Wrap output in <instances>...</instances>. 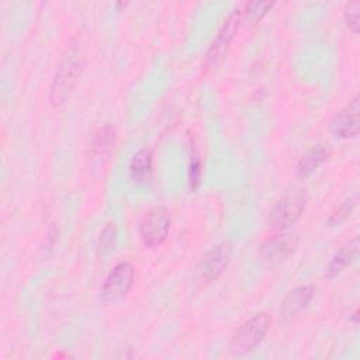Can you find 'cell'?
Here are the masks:
<instances>
[{"label":"cell","instance_id":"6da1fadb","mask_svg":"<svg viewBox=\"0 0 360 360\" xmlns=\"http://www.w3.org/2000/svg\"><path fill=\"white\" fill-rule=\"evenodd\" d=\"M83 68L82 56L76 52L68 53L56 68L53 75L51 89H49V101L53 107H60L69 97L73 90L80 72Z\"/></svg>","mask_w":360,"mask_h":360},{"label":"cell","instance_id":"7a4b0ae2","mask_svg":"<svg viewBox=\"0 0 360 360\" xmlns=\"http://www.w3.org/2000/svg\"><path fill=\"white\" fill-rule=\"evenodd\" d=\"M307 205V193L304 188L288 191L270 211L269 226L274 231H283L294 225L302 215Z\"/></svg>","mask_w":360,"mask_h":360},{"label":"cell","instance_id":"3957f363","mask_svg":"<svg viewBox=\"0 0 360 360\" xmlns=\"http://www.w3.org/2000/svg\"><path fill=\"white\" fill-rule=\"evenodd\" d=\"M271 323V318L266 312H260L243 322L232 335L229 346L236 354L253 350L266 336Z\"/></svg>","mask_w":360,"mask_h":360},{"label":"cell","instance_id":"277c9868","mask_svg":"<svg viewBox=\"0 0 360 360\" xmlns=\"http://www.w3.org/2000/svg\"><path fill=\"white\" fill-rule=\"evenodd\" d=\"M242 21V10L238 7L235 10L231 11V14L226 17V20L222 22L215 39L212 41L207 55H205V60H204V68L202 70L211 72L214 69H217L221 62L224 60L231 42L239 28V24Z\"/></svg>","mask_w":360,"mask_h":360},{"label":"cell","instance_id":"5b68a950","mask_svg":"<svg viewBox=\"0 0 360 360\" xmlns=\"http://www.w3.org/2000/svg\"><path fill=\"white\" fill-rule=\"evenodd\" d=\"M170 212L163 205L152 207L141 219L139 235L145 246L156 248L162 245L170 231Z\"/></svg>","mask_w":360,"mask_h":360},{"label":"cell","instance_id":"8992f818","mask_svg":"<svg viewBox=\"0 0 360 360\" xmlns=\"http://www.w3.org/2000/svg\"><path fill=\"white\" fill-rule=\"evenodd\" d=\"M232 257L231 242H221L211 248L200 260L197 273L201 280L210 283L217 280L228 267Z\"/></svg>","mask_w":360,"mask_h":360},{"label":"cell","instance_id":"52a82bcc","mask_svg":"<svg viewBox=\"0 0 360 360\" xmlns=\"http://www.w3.org/2000/svg\"><path fill=\"white\" fill-rule=\"evenodd\" d=\"M135 280V269L129 262H120L107 276L103 284V298L117 301L128 294Z\"/></svg>","mask_w":360,"mask_h":360},{"label":"cell","instance_id":"ba28073f","mask_svg":"<svg viewBox=\"0 0 360 360\" xmlns=\"http://www.w3.org/2000/svg\"><path fill=\"white\" fill-rule=\"evenodd\" d=\"M315 288L312 284H305L291 290L281 302L280 319L283 323L292 322L314 298Z\"/></svg>","mask_w":360,"mask_h":360},{"label":"cell","instance_id":"9c48e42d","mask_svg":"<svg viewBox=\"0 0 360 360\" xmlns=\"http://www.w3.org/2000/svg\"><path fill=\"white\" fill-rule=\"evenodd\" d=\"M359 97L356 96L330 121L332 135L340 139L356 136L359 134Z\"/></svg>","mask_w":360,"mask_h":360},{"label":"cell","instance_id":"30bf717a","mask_svg":"<svg viewBox=\"0 0 360 360\" xmlns=\"http://www.w3.org/2000/svg\"><path fill=\"white\" fill-rule=\"evenodd\" d=\"M295 248V238L292 235H276L267 239L260 249V256L270 264H278L285 260Z\"/></svg>","mask_w":360,"mask_h":360},{"label":"cell","instance_id":"8fae6325","mask_svg":"<svg viewBox=\"0 0 360 360\" xmlns=\"http://www.w3.org/2000/svg\"><path fill=\"white\" fill-rule=\"evenodd\" d=\"M359 255V238L353 236L350 240H347L330 259V262L326 266L325 277L332 278L338 274H340L347 266H350Z\"/></svg>","mask_w":360,"mask_h":360},{"label":"cell","instance_id":"7c38bea8","mask_svg":"<svg viewBox=\"0 0 360 360\" xmlns=\"http://www.w3.org/2000/svg\"><path fill=\"white\" fill-rule=\"evenodd\" d=\"M326 158H328V149L319 143L314 145L300 158L295 169L297 176L301 179L311 176Z\"/></svg>","mask_w":360,"mask_h":360},{"label":"cell","instance_id":"4fadbf2b","mask_svg":"<svg viewBox=\"0 0 360 360\" xmlns=\"http://www.w3.org/2000/svg\"><path fill=\"white\" fill-rule=\"evenodd\" d=\"M152 173V152L148 148L139 149L131 159L129 174L135 183H145Z\"/></svg>","mask_w":360,"mask_h":360},{"label":"cell","instance_id":"5bb4252c","mask_svg":"<svg viewBox=\"0 0 360 360\" xmlns=\"http://www.w3.org/2000/svg\"><path fill=\"white\" fill-rule=\"evenodd\" d=\"M114 139H115V131L112 127L104 125L98 128L91 139V153L97 156L105 155L114 145Z\"/></svg>","mask_w":360,"mask_h":360},{"label":"cell","instance_id":"9a60e30c","mask_svg":"<svg viewBox=\"0 0 360 360\" xmlns=\"http://www.w3.org/2000/svg\"><path fill=\"white\" fill-rule=\"evenodd\" d=\"M271 6H273L271 1H250V3H248L245 11H242V14H245V22L248 25L257 24L267 14V11L271 8Z\"/></svg>","mask_w":360,"mask_h":360},{"label":"cell","instance_id":"2e32d148","mask_svg":"<svg viewBox=\"0 0 360 360\" xmlns=\"http://www.w3.org/2000/svg\"><path fill=\"white\" fill-rule=\"evenodd\" d=\"M115 238H117V228L114 222H110L105 225V228L101 231L100 238H98V250L101 252V255L107 253L115 243Z\"/></svg>","mask_w":360,"mask_h":360},{"label":"cell","instance_id":"e0dca14e","mask_svg":"<svg viewBox=\"0 0 360 360\" xmlns=\"http://www.w3.org/2000/svg\"><path fill=\"white\" fill-rule=\"evenodd\" d=\"M356 201V198H350V200H346L345 202H342L332 214H330V217L328 218V224L329 225H338V224H340L342 221H345L349 215H350V212H352V210L354 208V202Z\"/></svg>","mask_w":360,"mask_h":360},{"label":"cell","instance_id":"ac0fdd59","mask_svg":"<svg viewBox=\"0 0 360 360\" xmlns=\"http://www.w3.org/2000/svg\"><path fill=\"white\" fill-rule=\"evenodd\" d=\"M359 10H360V4L359 3H350L346 10H345V18L346 22L349 25V28L357 34L359 32Z\"/></svg>","mask_w":360,"mask_h":360},{"label":"cell","instance_id":"d6986e66","mask_svg":"<svg viewBox=\"0 0 360 360\" xmlns=\"http://www.w3.org/2000/svg\"><path fill=\"white\" fill-rule=\"evenodd\" d=\"M188 179H190V187L197 188L200 184L201 179V162L198 159V155L194 152L191 162H190V172H188Z\"/></svg>","mask_w":360,"mask_h":360},{"label":"cell","instance_id":"ffe728a7","mask_svg":"<svg viewBox=\"0 0 360 360\" xmlns=\"http://www.w3.org/2000/svg\"><path fill=\"white\" fill-rule=\"evenodd\" d=\"M357 314H359V311L356 309V311H354V314H353V319H354V322H356V323H357Z\"/></svg>","mask_w":360,"mask_h":360}]
</instances>
